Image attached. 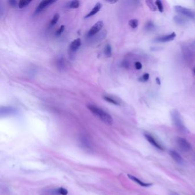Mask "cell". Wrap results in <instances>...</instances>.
<instances>
[{
    "label": "cell",
    "instance_id": "1",
    "mask_svg": "<svg viewBox=\"0 0 195 195\" xmlns=\"http://www.w3.org/2000/svg\"><path fill=\"white\" fill-rule=\"evenodd\" d=\"M87 107L94 116L97 117L105 124L109 125L113 124L112 116L103 109L93 104H89L87 105Z\"/></svg>",
    "mask_w": 195,
    "mask_h": 195
},
{
    "label": "cell",
    "instance_id": "2",
    "mask_svg": "<svg viewBox=\"0 0 195 195\" xmlns=\"http://www.w3.org/2000/svg\"><path fill=\"white\" fill-rule=\"evenodd\" d=\"M171 118L174 125L177 130L184 133H189V130L184 125L180 113L177 110H173L171 112Z\"/></svg>",
    "mask_w": 195,
    "mask_h": 195
},
{
    "label": "cell",
    "instance_id": "3",
    "mask_svg": "<svg viewBox=\"0 0 195 195\" xmlns=\"http://www.w3.org/2000/svg\"><path fill=\"white\" fill-rule=\"evenodd\" d=\"M174 10L176 13L186 16L191 19H195V12L192 10L184 8L181 6L177 5L174 7Z\"/></svg>",
    "mask_w": 195,
    "mask_h": 195
},
{
    "label": "cell",
    "instance_id": "4",
    "mask_svg": "<svg viewBox=\"0 0 195 195\" xmlns=\"http://www.w3.org/2000/svg\"><path fill=\"white\" fill-rule=\"evenodd\" d=\"M177 143L178 147L184 152H189L192 148L191 144L184 138L178 137L177 139Z\"/></svg>",
    "mask_w": 195,
    "mask_h": 195
},
{
    "label": "cell",
    "instance_id": "5",
    "mask_svg": "<svg viewBox=\"0 0 195 195\" xmlns=\"http://www.w3.org/2000/svg\"><path fill=\"white\" fill-rule=\"evenodd\" d=\"M104 26L103 22L101 21L97 22L89 30L88 33V37H92L96 34L99 32H100L102 28Z\"/></svg>",
    "mask_w": 195,
    "mask_h": 195
},
{
    "label": "cell",
    "instance_id": "6",
    "mask_svg": "<svg viewBox=\"0 0 195 195\" xmlns=\"http://www.w3.org/2000/svg\"><path fill=\"white\" fill-rule=\"evenodd\" d=\"M176 35L175 33L173 32L172 33H171L170 34L161 36V37H157V38L155 39L154 40V42L158 43H163L169 42V41L174 40V38L176 37Z\"/></svg>",
    "mask_w": 195,
    "mask_h": 195
},
{
    "label": "cell",
    "instance_id": "7",
    "mask_svg": "<svg viewBox=\"0 0 195 195\" xmlns=\"http://www.w3.org/2000/svg\"><path fill=\"white\" fill-rule=\"evenodd\" d=\"M145 137L146 138V139L147 140V141L148 142H150L151 145H153V147H154L155 148H156L158 150H163V147L160 144H159L156 140V139L152 136L151 134H145Z\"/></svg>",
    "mask_w": 195,
    "mask_h": 195
},
{
    "label": "cell",
    "instance_id": "8",
    "mask_svg": "<svg viewBox=\"0 0 195 195\" xmlns=\"http://www.w3.org/2000/svg\"><path fill=\"white\" fill-rule=\"evenodd\" d=\"M55 2H56V1H54V0H47V1L44 0V1H42L41 2H40V3L39 4L38 6L37 7V8L36 9V12L37 13H38L41 12L42 10H43L45 8H47L48 6L52 5V3H53Z\"/></svg>",
    "mask_w": 195,
    "mask_h": 195
},
{
    "label": "cell",
    "instance_id": "9",
    "mask_svg": "<svg viewBox=\"0 0 195 195\" xmlns=\"http://www.w3.org/2000/svg\"><path fill=\"white\" fill-rule=\"evenodd\" d=\"M170 154L176 163H177L178 164H183V159L182 157L179 154V153L176 152L175 151L171 150V151H170Z\"/></svg>",
    "mask_w": 195,
    "mask_h": 195
},
{
    "label": "cell",
    "instance_id": "10",
    "mask_svg": "<svg viewBox=\"0 0 195 195\" xmlns=\"http://www.w3.org/2000/svg\"><path fill=\"white\" fill-rule=\"evenodd\" d=\"M101 7H102V4L101 3H100V2H97L95 5L94 7L92 9V10L89 13L87 14L86 16H85V18L90 17H91L92 16H94L96 14H97L100 11V10L101 9Z\"/></svg>",
    "mask_w": 195,
    "mask_h": 195
},
{
    "label": "cell",
    "instance_id": "11",
    "mask_svg": "<svg viewBox=\"0 0 195 195\" xmlns=\"http://www.w3.org/2000/svg\"><path fill=\"white\" fill-rule=\"evenodd\" d=\"M128 177L131 179L132 181L137 183L138 184H139L140 186H142V187H150L152 185V184H151V183H144L143 182V181L139 180L138 178H137V177H136L135 176H132V175H130V174H128Z\"/></svg>",
    "mask_w": 195,
    "mask_h": 195
},
{
    "label": "cell",
    "instance_id": "12",
    "mask_svg": "<svg viewBox=\"0 0 195 195\" xmlns=\"http://www.w3.org/2000/svg\"><path fill=\"white\" fill-rule=\"evenodd\" d=\"M81 44V41L80 39H77L73 40L70 45V49L72 51L75 52L79 49Z\"/></svg>",
    "mask_w": 195,
    "mask_h": 195
},
{
    "label": "cell",
    "instance_id": "13",
    "mask_svg": "<svg viewBox=\"0 0 195 195\" xmlns=\"http://www.w3.org/2000/svg\"><path fill=\"white\" fill-rule=\"evenodd\" d=\"M104 99L107 102L116 105H119L120 104V102L117 99L111 96H104Z\"/></svg>",
    "mask_w": 195,
    "mask_h": 195
},
{
    "label": "cell",
    "instance_id": "14",
    "mask_svg": "<svg viewBox=\"0 0 195 195\" xmlns=\"http://www.w3.org/2000/svg\"><path fill=\"white\" fill-rule=\"evenodd\" d=\"M14 110L9 107H1V114H10L14 112Z\"/></svg>",
    "mask_w": 195,
    "mask_h": 195
},
{
    "label": "cell",
    "instance_id": "15",
    "mask_svg": "<svg viewBox=\"0 0 195 195\" xmlns=\"http://www.w3.org/2000/svg\"><path fill=\"white\" fill-rule=\"evenodd\" d=\"M105 54L108 57H110L112 56V48L109 44H107L105 47Z\"/></svg>",
    "mask_w": 195,
    "mask_h": 195
},
{
    "label": "cell",
    "instance_id": "16",
    "mask_svg": "<svg viewBox=\"0 0 195 195\" xmlns=\"http://www.w3.org/2000/svg\"><path fill=\"white\" fill-rule=\"evenodd\" d=\"M31 2V1H20L19 2V7L20 9H22L26 6H27Z\"/></svg>",
    "mask_w": 195,
    "mask_h": 195
},
{
    "label": "cell",
    "instance_id": "17",
    "mask_svg": "<svg viewBox=\"0 0 195 195\" xmlns=\"http://www.w3.org/2000/svg\"><path fill=\"white\" fill-rule=\"evenodd\" d=\"M80 6V2L79 1H73L69 3V7L72 9L78 8Z\"/></svg>",
    "mask_w": 195,
    "mask_h": 195
},
{
    "label": "cell",
    "instance_id": "18",
    "mask_svg": "<svg viewBox=\"0 0 195 195\" xmlns=\"http://www.w3.org/2000/svg\"><path fill=\"white\" fill-rule=\"evenodd\" d=\"M174 21L177 23L180 24V25L184 24L185 22V20L183 18L179 17V16H175L174 17Z\"/></svg>",
    "mask_w": 195,
    "mask_h": 195
},
{
    "label": "cell",
    "instance_id": "19",
    "mask_svg": "<svg viewBox=\"0 0 195 195\" xmlns=\"http://www.w3.org/2000/svg\"><path fill=\"white\" fill-rule=\"evenodd\" d=\"M57 65L60 69H64L65 66V61L63 59H60L57 61Z\"/></svg>",
    "mask_w": 195,
    "mask_h": 195
},
{
    "label": "cell",
    "instance_id": "20",
    "mask_svg": "<svg viewBox=\"0 0 195 195\" xmlns=\"http://www.w3.org/2000/svg\"><path fill=\"white\" fill-rule=\"evenodd\" d=\"M59 18H60V15H59V14H58V13L55 14L54 15V16H53V17L52 21L50 22V25H51V26H53V25H54L57 22V21H59Z\"/></svg>",
    "mask_w": 195,
    "mask_h": 195
},
{
    "label": "cell",
    "instance_id": "21",
    "mask_svg": "<svg viewBox=\"0 0 195 195\" xmlns=\"http://www.w3.org/2000/svg\"><path fill=\"white\" fill-rule=\"evenodd\" d=\"M138 20H136V19H133L129 21V25H130V27L134 29L136 28L138 26Z\"/></svg>",
    "mask_w": 195,
    "mask_h": 195
},
{
    "label": "cell",
    "instance_id": "22",
    "mask_svg": "<svg viewBox=\"0 0 195 195\" xmlns=\"http://www.w3.org/2000/svg\"><path fill=\"white\" fill-rule=\"evenodd\" d=\"M155 3H156V6H157L158 10L161 13H162L163 12V10H164V8H163V5L162 2L160 0H157L155 2Z\"/></svg>",
    "mask_w": 195,
    "mask_h": 195
},
{
    "label": "cell",
    "instance_id": "23",
    "mask_svg": "<svg viewBox=\"0 0 195 195\" xmlns=\"http://www.w3.org/2000/svg\"><path fill=\"white\" fill-rule=\"evenodd\" d=\"M146 3L148 5V6L150 8V9L152 11H156V7L154 5L153 1H147Z\"/></svg>",
    "mask_w": 195,
    "mask_h": 195
},
{
    "label": "cell",
    "instance_id": "24",
    "mask_svg": "<svg viewBox=\"0 0 195 195\" xmlns=\"http://www.w3.org/2000/svg\"><path fill=\"white\" fill-rule=\"evenodd\" d=\"M57 192L58 194H60L61 195H68V191L67 189H66L65 188H59L57 190Z\"/></svg>",
    "mask_w": 195,
    "mask_h": 195
},
{
    "label": "cell",
    "instance_id": "25",
    "mask_svg": "<svg viewBox=\"0 0 195 195\" xmlns=\"http://www.w3.org/2000/svg\"><path fill=\"white\" fill-rule=\"evenodd\" d=\"M154 28V24L151 22H148L145 25V29L148 31H151Z\"/></svg>",
    "mask_w": 195,
    "mask_h": 195
},
{
    "label": "cell",
    "instance_id": "26",
    "mask_svg": "<svg viewBox=\"0 0 195 195\" xmlns=\"http://www.w3.org/2000/svg\"><path fill=\"white\" fill-rule=\"evenodd\" d=\"M64 30H65V25H63L60 26V28L56 32V36H60L63 33V32L64 31Z\"/></svg>",
    "mask_w": 195,
    "mask_h": 195
},
{
    "label": "cell",
    "instance_id": "27",
    "mask_svg": "<svg viewBox=\"0 0 195 195\" xmlns=\"http://www.w3.org/2000/svg\"><path fill=\"white\" fill-rule=\"evenodd\" d=\"M149 78H150V74L148 73H145L141 77V81H147V80H148Z\"/></svg>",
    "mask_w": 195,
    "mask_h": 195
},
{
    "label": "cell",
    "instance_id": "28",
    "mask_svg": "<svg viewBox=\"0 0 195 195\" xmlns=\"http://www.w3.org/2000/svg\"><path fill=\"white\" fill-rule=\"evenodd\" d=\"M135 67H136V69H137V70H140L142 68V64H141V63L140 62H136L135 63Z\"/></svg>",
    "mask_w": 195,
    "mask_h": 195
},
{
    "label": "cell",
    "instance_id": "29",
    "mask_svg": "<svg viewBox=\"0 0 195 195\" xmlns=\"http://www.w3.org/2000/svg\"><path fill=\"white\" fill-rule=\"evenodd\" d=\"M9 3L10 4L11 6H12L13 7H15L17 5V2L16 1H15V0H11V1H9Z\"/></svg>",
    "mask_w": 195,
    "mask_h": 195
},
{
    "label": "cell",
    "instance_id": "30",
    "mask_svg": "<svg viewBox=\"0 0 195 195\" xmlns=\"http://www.w3.org/2000/svg\"><path fill=\"white\" fill-rule=\"evenodd\" d=\"M156 83H157V84H158V85H160V83H161V81H160V79H159V78L157 77V78H156Z\"/></svg>",
    "mask_w": 195,
    "mask_h": 195
},
{
    "label": "cell",
    "instance_id": "31",
    "mask_svg": "<svg viewBox=\"0 0 195 195\" xmlns=\"http://www.w3.org/2000/svg\"><path fill=\"white\" fill-rule=\"evenodd\" d=\"M170 195H179L176 192H173V191H171V193H170Z\"/></svg>",
    "mask_w": 195,
    "mask_h": 195
},
{
    "label": "cell",
    "instance_id": "32",
    "mask_svg": "<svg viewBox=\"0 0 195 195\" xmlns=\"http://www.w3.org/2000/svg\"><path fill=\"white\" fill-rule=\"evenodd\" d=\"M108 2L109 3H116L117 1H108Z\"/></svg>",
    "mask_w": 195,
    "mask_h": 195
},
{
    "label": "cell",
    "instance_id": "33",
    "mask_svg": "<svg viewBox=\"0 0 195 195\" xmlns=\"http://www.w3.org/2000/svg\"><path fill=\"white\" fill-rule=\"evenodd\" d=\"M194 72H195V69H194Z\"/></svg>",
    "mask_w": 195,
    "mask_h": 195
}]
</instances>
